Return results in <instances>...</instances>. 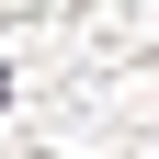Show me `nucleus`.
Listing matches in <instances>:
<instances>
[{
    "instance_id": "nucleus-1",
    "label": "nucleus",
    "mask_w": 159,
    "mask_h": 159,
    "mask_svg": "<svg viewBox=\"0 0 159 159\" xmlns=\"http://www.w3.org/2000/svg\"><path fill=\"white\" fill-rule=\"evenodd\" d=\"M0 91H11V68H0Z\"/></svg>"
}]
</instances>
